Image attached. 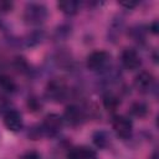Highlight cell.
Wrapping results in <instances>:
<instances>
[{
    "label": "cell",
    "mask_w": 159,
    "mask_h": 159,
    "mask_svg": "<svg viewBox=\"0 0 159 159\" xmlns=\"http://www.w3.org/2000/svg\"><path fill=\"white\" fill-rule=\"evenodd\" d=\"M4 125L10 132H19L24 127V119L20 112L16 109H10L4 114Z\"/></svg>",
    "instance_id": "obj_8"
},
{
    "label": "cell",
    "mask_w": 159,
    "mask_h": 159,
    "mask_svg": "<svg viewBox=\"0 0 159 159\" xmlns=\"http://www.w3.org/2000/svg\"><path fill=\"white\" fill-rule=\"evenodd\" d=\"M48 16L47 7L40 2H29L24 9V20L27 25L37 26L46 21Z\"/></svg>",
    "instance_id": "obj_1"
},
{
    "label": "cell",
    "mask_w": 159,
    "mask_h": 159,
    "mask_svg": "<svg viewBox=\"0 0 159 159\" xmlns=\"http://www.w3.org/2000/svg\"><path fill=\"white\" fill-rule=\"evenodd\" d=\"M62 125H63L62 117H60L56 113H50L43 118L42 124L40 125V130L41 134L46 137H56L61 132Z\"/></svg>",
    "instance_id": "obj_3"
},
{
    "label": "cell",
    "mask_w": 159,
    "mask_h": 159,
    "mask_svg": "<svg viewBox=\"0 0 159 159\" xmlns=\"http://www.w3.org/2000/svg\"><path fill=\"white\" fill-rule=\"evenodd\" d=\"M12 4L11 2H0V10L1 11H9L11 9Z\"/></svg>",
    "instance_id": "obj_18"
},
{
    "label": "cell",
    "mask_w": 159,
    "mask_h": 159,
    "mask_svg": "<svg viewBox=\"0 0 159 159\" xmlns=\"http://www.w3.org/2000/svg\"><path fill=\"white\" fill-rule=\"evenodd\" d=\"M120 62L128 71H135L142 65V58L134 48H124L120 55Z\"/></svg>",
    "instance_id": "obj_7"
},
{
    "label": "cell",
    "mask_w": 159,
    "mask_h": 159,
    "mask_svg": "<svg viewBox=\"0 0 159 159\" xmlns=\"http://www.w3.org/2000/svg\"><path fill=\"white\" fill-rule=\"evenodd\" d=\"M20 159H41V157H40V154H39L37 152L30 150V152L24 153V154L20 157Z\"/></svg>",
    "instance_id": "obj_17"
},
{
    "label": "cell",
    "mask_w": 159,
    "mask_h": 159,
    "mask_svg": "<svg viewBox=\"0 0 159 159\" xmlns=\"http://www.w3.org/2000/svg\"><path fill=\"white\" fill-rule=\"evenodd\" d=\"M154 83H155L154 76L148 71H140L134 78V86L137 87L138 91L143 93L149 92L154 87Z\"/></svg>",
    "instance_id": "obj_9"
},
{
    "label": "cell",
    "mask_w": 159,
    "mask_h": 159,
    "mask_svg": "<svg viewBox=\"0 0 159 159\" xmlns=\"http://www.w3.org/2000/svg\"><path fill=\"white\" fill-rule=\"evenodd\" d=\"M0 88L6 93H12L16 89V83L7 75L0 73Z\"/></svg>",
    "instance_id": "obj_14"
},
{
    "label": "cell",
    "mask_w": 159,
    "mask_h": 159,
    "mask_svg": "<svg viewBox=\"0 0 159 159\" xmlns=\"http://www.w3.org/2000/svg\"><path fill=\"white\" fill-rule=\"evenodd\" d=\"M120 104V101L119 98L113 94V93H107L103 96V106L107 111H116L118 108V106Z\"/></svg>",
    "instance_id": "obj_13"
},
{
    "label": "cell",
    "mask_w": 159,
    "mask_h": 159,
    "mask_svg": "<svg viewBox=\"0 0 159 159\" xmlns=\"http://www.w3.org/2000/svg\"><path fill=\"white\" fill-rule=\"evenodd\" d=\"M80 6H81L80 2L75 1V0H63V1L57 2V7L60 9V11L68 16L76 15L80 10Z\"/></svg>",
    "instance_id": "obj_11"
},
{
    "label": "cell",
    "mask_w": 159,
    "mask_h": 159,
    "mask_svg": "<svg viewBox=\"0 0 159 159\" xmlns=\"http://www.w3.org/2000/svg\"><path fill=\"white\" fill-rule=\"evenodd\" d=\"M67 159H98V158L94 150L87 147H76L68 152Z\"/></svg>",
    "instance_id": "obj_10"
},
{
    "label": "cell",
    "mask_w": 159,
    "mask_h": 159,
    "mask_svg": "<svg viewBox=\"0 0 159 159\" xmlns=\"http://www.w3.org/2000/svg\"><path fill=\"white\" fill-rule=\"evenodd\" d=\"M92 140L94 143V145L97 148H101V149H104L108 147V144L111 143V135L106 130H97L93 137H92Z\"/></svg>",
    "instance_id": "obj_12"
},
{
    "label": "cell",
    "mask_w": 159,
    "mask_h": 159,
    "mask_svg": "<svg viewBox=\"0 0 159 159\" xmlns=\"http://www.w3.org/2000/svg\"><path fill=\"white\" fill-rule=\"evenodd\" d=\"M150 159H158V153H157V152H154V153H153V155L150 157Z\"/></svg>",
    "instance_id": "obj_20"
},
{
    "label": "cell",
    "mask_w": 159,
    "mask_h": 159,
    "mask_svg": "<svg viewBox=\"0 0 159 159\" xmlns=\"http://www.w3.org/2000/svg\"><path fill=\"white\" fill-rule=\"evenodd\" d=\"M112 128L117 137L120 139H128L133 133V122L127 116H114L112 119Z\"/></svg>",
    "instance_id": "obj_5"
},
{
    "label": "cell",
    "mask_w": 159,
    "mask_h": 159,
    "mask_svg": "<svg viewBox=\"0 0 159 159\" xmlns=\"http://www.w3.org/2000/svg\"><path fill=\"white\" fill-rule=\"evenodd\" d=\"M150 31L153 34H158V21H154L152 25H150Z\"/></svg>",
    "instance_id": "obj_19"
},
{
    "label": "cell",
    "mask_w": 159,
    "mask_h": 159,
    "mask_svg": "<svg viewBox=\"0 0 159 159\" xmlns=\"http://www.w3.org/2000/svg\"><path fill=\"white\" fill-rule=\"evenodd\" d=\"M45 94L53 102H62L68 96V88L61 80H51L45 89Z\"/></svg>",
    "instance_id": "obj_4"
},
{
    "label": "cell",
    "mask_w": 159,
    "mask_h": 159,
    "mask_svg": "<svg viewBox=\"0 0 159 159\" xmlns=\"http://www.w3.org/2000/svg\"><path fill=\"white\" fill-rule=\"evenodd\" d=\"M129 112L134 117L143 118L148 114V106L144 102H134V103H132V106L129 108Z\"/></svg>",
    "instance_id": "obj_15"
},
{
    "label": "cell",
    "mask_w": 159,
    "mask_h": 159,
    "mask_svg": "<svg viewBox=\"0 0 159 159\" xmlns=\"http://www.w3.org/2000/svg\"><path fill=\"white\" fill-rule=\"evenodd\" d=\"M62 119L66 120L70 125L76 127V125H80V124H82L84 122L86 112L81 107H78L76 104H70V106L66 107Z\"/></svg>",
    "instance_id": "obj_6"
},
{
    "label": "cell",
    "mask_w": 159,
    "mask_h": 159,
    "mask_svg": "<svg viewBox=\"0 0 159 159\" xmlns=\"http://www.w3.org/2000/svg\"><path fill=\"white\" fill-rule=\"evenodd\" d=\"M111 63V53L104 50H97L91 52L86 58V66L92 72L104 71Z\"/></svg>",
    "instance_id": "obj_2"
},
{
    "label": "cell",
    "mask_w": 159,
    "mask_h": 159,
    "mask_svg": "<svg viewBox=\"0 0 159 159\" xmlns=\"http://www.w3.org/2000/svg\"><path fill=\"white\" fill-rule=\"evenodd\" d=\"M10 106H11V103H10V101L4 96V94H1L0 93V114H5L7 111H10L11 108H10Z\"/></svg>",
    "instance_id": "obj_16"
}]
</instances>
